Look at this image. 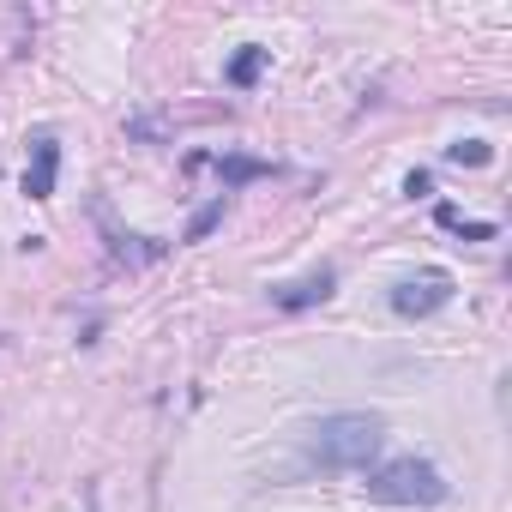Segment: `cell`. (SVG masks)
<instances>
[{
	"mask_svg": "<svg viewBox=\"0 0 512 512\" xmlns=\"http://www.w3.org/2000/svg\"><path fill=\"white\" fill-rule=\"evenodd\" d=\"M217 223H223V199H211L205 211H193V223H187V235H181V241H205Z\"/></svg>",
	"mask_w": 512,
	"mask_h": 512,
	"instance_id": "obj_9",
	"label": "cell"
},
{
	"mask_svg": "<svg viewBox=\"0 0 512 512\" xmlns=\"http://www.w3.org/2000/svg\"><path fill=\"white\" fill-rule=\"evenodd\" d=\"M446 494H452V482L428 458H392L368 476V500H380V506H440Z\"/></svg>",
	"mask_w": 512,
	"mask_h": 512,
	"instance_id": "obj_2",
	"label": "cell"
},
{
	"mask_svg": "<svg viewBox=\"0 0 512 512\" xmlns=\"http://www.w3.org/2000/svg\"><path fill=\"white\" fill-rule=\"evenodd\" d=\"M55 175H61V145L43 133L31 139V163H25V193L31 199H55Z\"/></svg>",
	"mask_w": 512,
	"mask_h": 512,
	"instance_id": "obj_4",
	"label": "cell"
},
{
	"mask_svg": "<svg viewBox=\"0 0 512 512\" xmlns=\"http://www.w3.org/2000/svg\"><path fill=\"white\" fill-rule=\"evenodd\" d=\"M217 175H223L229 187H241V181H260V175H272V163H260V157H217Z\"/></svg>",
	"mask_w": 512,
	"mask_h": 512,
	"instance_id": "obj_8",
	"label": "cell"
},
{
	"mask_svg": "<svg viewBox=\"0 0 512 512\" xmlns=\"http://www.w3.org/2000/svg\"><path fill=\"white\" fill-rule=\"evenodd\" d=\"M380 440H386V422L374 410H338V416H320L302 434V452L314 464H326V470H368Z\"/></svg>",
	"mask_w": 512,
	"mask_h": 512,
	"instance_id": "obj_1",
	"label": "cell"
},
{
	"mask_svg": "<svg viewBox=\"0 0 512 512\" xmlns=\"http://www.w3.org/2000/svg\"><path fill=\"white\" fill-rule=\"evenodd\" d=\"M446 302H452V272H416L392 290V314H404V320H428Z\"/></svg>",
	"mask_w": 512,
	"mask_h": 512,
	"instance_id": "obj_3",
	"label": "cell"
},
{
	"mask_svg": "<svg viewBox=\"0 0 512 512\" xmlns=\"http://www.w3.org/2000/svg\"><path fill=\"white\" fill-rule=\"evenodd\" d=\"M446 163H458V169H488V163H494V145H488V139H458V145H446Z\"/></svg>",
	"mask_w": 512,
	"mask_h": 512,
	"instance_id": "obj_7",
	"label": "cell"
},
{
	"mask_svg": "<svg viewBox=\"0 0 512 512\" xmlns=\"http://www.w3.org/2000/svg\"><path fill=\"white\" fill-rule=\"evenodd\" d=\"M266 61H272V49H260V43H247V49H241V55L229 61V85H235V91H247L253 79L266 73Z\"/></svg>",
	"mask_w": 512,
	"mask_h": 512,
	"instance_id": "obj_6",
	"label": "cell"
},
{
	"mask_svg": "<svg viewBox=\"0 0 512 512\" xmlns=\"http://www.w3.org/2000/svg\"><path fill=\"white\" fill-rule=\"evenodd\" d=\"M332 284H338L332 272H314V278H302V284H278V290H272V302H278L284 314H302V308L326 302V296H332Z\"/></svg>",
	"mask_w": 512,
	"mask_h": 512,
	"instance_id": "obj_5",
	"label": "cell"
},
{
	"mask_svg": "<svg viewBox=\"0 0 512 512\" xmlns=\"http://www.w3.org/2000/svg\"><path fill=\"white\" fill-rule=\"evenodd\" d=\"M404 193H410V199H428V193H434V175H428V169H410V175H404Z\"/></svg>",
	"mask_w": 512,
	"mask_h": 512,
	"instance_id": "obj_10",
	"label": "cell"
}]
</instances>
